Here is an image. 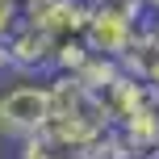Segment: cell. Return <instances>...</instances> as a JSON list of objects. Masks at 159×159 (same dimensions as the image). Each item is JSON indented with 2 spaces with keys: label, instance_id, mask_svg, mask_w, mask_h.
I'll return each instance as SVG.
<instances>
[{
  "label": "cell",
  "instance_id": "obj_7",
  "mask_svg": "<svg viewBox=\"0 0 159 159\" xmlns=\"http://www.w3.org/2000/svg\"><path fill=\"white\" fill-rule=\"evenodd\" d=\"M25 21V0H0V42Z\"/></svg>",
  "mask_w": 159,
  "mask_h": 159
},
{
  "label": "cell",
  "instance_id": "obj_9",
  "mask_svg": "<svg viewBox=\"0 0 159 159\" xmlns=\"http://www.w3.org/2000/svg\"><path fill=\"white\" fill-rule=\"evenodd\" d=\"M0 71H8V59H4V46H0Z\"/></svg>",
  "mask_w": 159,
  "mask_h": 159
},
{
  "label": "cell",
  "instance_id": "obj_1",
  "mask_svg": "<svg viewBox=\"0 0 159 159\" xmlns=\"http://www.w3.org/2000/svg\"><path fill=\"white\" fill-rule=\"evenodd\" d=\"M46 84H50V121H46L42 134H50L59 143L80 147V151L92 155L105 143V134L113 130L105 109H101V101H96V92L80 88L71 75H55Z\"/></svg>",
  "mask_w": 159,
  "mask_h": 159
},
{
  "label": "cell",
  "instance_id": "obj_2",
  "mask_svg": "<svg viewBox=\"0 0 159 159\" xmlns=\"http://www.w3.org/2000/svg\"><path fill=\"white\" fill-rule=\"evenodd\" d=\"M50 121V84H13L0 92V134L4 138H25L42 134Z\"/></svg>",
  "mask_w": 159,
  "mask_h": 159
},
{
  "label": "cell",
  "instance_id": "obj_8",
  "mask_svg": "<svg viewBox=\"0 0 159 159\" xmlns=\"http://www.w3.org/2000/svg\"><path fill=\"white\" fill-rule=\"evenodd\" d=\"M143 84H147V88H151V92L159 96V55L151 59V63H147V71H143Z\"/></svg>",
  "mask_w": 159,
  "mask_h": 159
},
{
  "label": "cell",
  "instance_id": "obj_10",
  "mask_svg": "<svg viewBox=\"0 0 159 159\" xmlns=\"http://www.w3.org/2000/svg\"><path fill=\"white\" fill-rule=\"evenodd\" d=\"M143 8H159V0H143Z\"/></svg>",
  "mask_w": 159,
  "mask_h": 159
},
{
  "label": "cell",
  "instance_id": "obj_6",
  "mask_svg": "<svg viewBox=\"0 0 159 159\" xmlns=\"http://www.w3.org/2000/svg\"><path fill=\"white\" fill-rule=\"evenodd\" d=\"M92 13H109V17H121V21H138L147 13L143 0H84Z\"/></svg>",
  "mask_w": 159,
  "mask_h": 159
},
{
  "label": "cell",
  "instance_id": "obj_5",
  "mask_svg": "<svg viewBox=\"0 0 159 159\" xmlns=\"http://www.w3.org/2000/svg\"><path fill=\"white\" fill-rule=\"evenodd\" d=\"M17 159H88V151L67 147V143H59V138H50V134H34V138L21 143V155Z\"/></svg>",
  "mask_w": 159,
  "mask_h": 159
},
{
  "label": "cell",
  "instance_id": "obj_11",
  "mask_svg": "<svg viewBox=\"0 0 159 159\" xmlns=\"http://www.w3.org/2000/svg\"><path fill=\"white\" fill-rule=\"evenodd\" d=\"M151 159H159V143H155V151H151Z\"/></svg>",
  "mask_w": 159,
  "mask_h": 159
},
{
  "label": "cell",
  "instance_id": "obj_4",
  "mask_svg": "<svg viewBox=\"0 0 159 159\" xmlns=\"http://www.w3.org/2000/svg\"><path fill=\"white\" fill-rule=\"evenodd\" d=\"M130 38H134V21H121V17H109V13H92L88 8V21H84V46L92 55H105V59H117L130 50Z\"/></svg>",
  "mask_w": 159,
  "mask_h": 159
},
{
  "label": "cell",
  "instance_id": "obj_3",
  "mask_svg": "<svg viewBox=\"0 0 159 159\" xmlns=\"http://www.w3.org/2000/svg\"><path fill=\"white\" fill-rule=\"evenodd\" d=\"M0 46H4L8 67H17V71H46V67H55V50H59L55 38H50L38 21H30V17H25Z\"/></svg>",
  "mask_w": 159,
  "mask_h": 159
}]
</instances>
